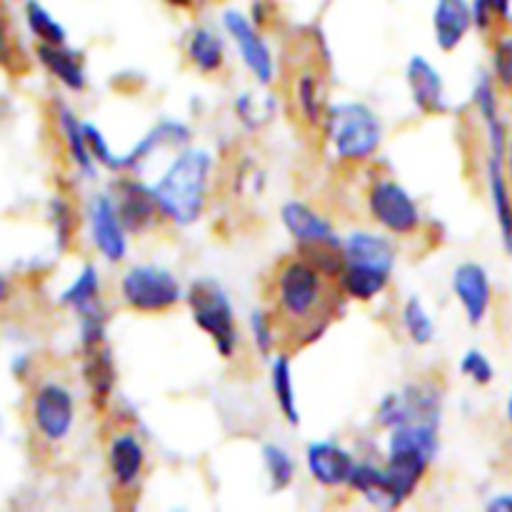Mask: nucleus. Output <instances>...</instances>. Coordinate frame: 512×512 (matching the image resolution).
<instances>
[{
    "mask_svg": "<svg viewBox=\"0 0 512 512\" xmlns=\"http://www.w3.org/2000/svg\"><path fill=\"white\" fill-rule=\"evenodd\" d=\"M275 308L288 323L300 328V343H315L333 320V300L328 275L320 273L308 258H288L275 278Z\"/></svg>",
    "mask_w": 512,
    "mask_h": 512,
    "instance_id": "obj_1",
    "label": "nucleus"
},
{
    "mask_svg": "<svg viewBox=\"0 0 512 512\" xmlns=\"http://www.w3.org/2000/svg\"><path fill=\"white\" fill-rule=\"evenodd\" d=\"M213 173V155L205 148L185 145L168 165L153 188L160 215L173 225L188 228L198 223L208 200V183Z\"/></svg>",
    "mask_w": 512,
    "mask_h": 512,
    "instance_id": "obj_2",
    "label": "nucleus"
},
{
    "mask_svg": "<svg viewBox=\"0 0 512 512\" xmlns=\"http://www.w3.org/2000/svg\"><path fill=\"white\" fill-rule=\"evenodd\" d=\"M440 453V425L410 423L390 430L385 455L388 510L400 508L415 495Z\"/></svg>",
    "mask_w": 512,
    "mask_h": 512,
    "instance_id": "obj_3",
    "label": "nucleus"
},
{
    "mask_svg": "<svg viewBox=\"0 0 512 512\" xmlns=\"http://www.w3.org/2000/svg\"><path fill=\"white\" fill-rule=\"evenodd\" d=\"M345 270L340 275V290L348 298L370 303L388 288L393 278L398 250L385 235L370 230H353L343 240Z\"/></svg>",
    "mask_w": 512,
    "mask_h": 512,
    "instance_id": "obj_4",
    "label": "nucleus"
},
{
    "mask_svg": "<svg viewBox=\"0 0 512 512\" xmlns=\"http://www.w3.org/2000/svg\"><path fill=\"white\" fill-rule=\"evenodd\" d=\"M323 123L333 153L345 163H365L383 145V120L370 105L358 100L328 105Z\"/></svg>",
    "mask_w": 512,
    "mask_h": 512,
    "instance_id": "obj_5",
    "label": "nucleus"
},
{
    "mask_svg": "<svg viewBox=\"0 0 512 512\" xmlns=\"http://www.w3.org/2000/svg\"><path fill=\"white\" fill-rule=\"evenodd\" d=\"M185 300H188L195 325L213 340L220 358H235L240 345V333L238 323H235L233 303H230L223 285L213 278H198L190 285Z\"/></svg>",
    "mask_w": 512,
    "mask_h": 512,
    "instance_id": "obj_6",
    "label": "nucleus"
},
{
    "mask_svg": "<svg viewBox=\"0 0 512 512\" xmlns=\"http://www.w3.org/2000/svg\"><path fill=\"white\" fill-rule=\"evenodd\" d=\"M123 303L135 313H165L185 298L180 280L163 265H133L120 278Z\"/></svg>",
    "mask_w": 512,
    "mask_h": 512,
    "instance_id": "obj_7",
    "label": "nucleus"
},
{
    "mask_svg": "<svg viewBox=\"0 0 512 512\" xmlns=\"http://www.w3.org/2000/svg\"><path fill=\"white\" fill-rule=\"evenodd\" d=\"M443 420V388L435 380L423 378L388 393L378 405V423L385 430L398 425L428 423L440 425Z\"/></svg>",
    "mask_w": 512,
    "mask_h": 512,
    "instance_id": "obj_8",
    "label": "nucleus"
},
{
    "mask_svg": "<svg viewBox=\"0 0 512 512\" xmlns=\"http://www.w3.org/2000/svg\"><path fill=\"white\" fill-rule=\"evenodd\" d=\"M33 430L48 445H60L75 428V395L58 380H43L35 385L28 403Z\"/></svg>",
    "mask_w": 512,
    "mask_h": 512,
    "instance_id": "obj_9",
    "label": "nucleus"
},
{
    "mask_svg": "<svg viewBox=\"0 0 512 512\" xmlns=\"http://www.w3.org/2000/svg\"><path fill=\"white\" fill-rule=\"evenodd\" d=\"M368 213L380 228L388 230L390 235H400V238L418 233L423 225V213L413 195L405 190V185L390 178L375 180L370 185Z\"/></svg>",
    "mask_w": 512,
    "mask_h": 512,
    "instance_id": "obj_10",
    "label": "nucleus"
},
{
    "mask_svg": "<svg viewBox=\"0 0 512 512\" xmlns=\"http://www.w3.org/2000/svg\"><path fill=\"white\" fill-rule=\"evenodd\" d=\"M88 225L98 253L108 263H120L128 253V228L120 218L113 195L95 193L88 200Z\"/></svg>",
    "mask_w": 512,
    "mask_h": 512,
    "instance_id": "obj_11",
    "label": "nucleus"
},
{
    "mask_svg": "<svg viewBox=\"0 0 512 512\" xmlns=\"http://www.w3.org/2000/svg\"><path fill=\"white\" fill-rule=\"evenodd\" d=\"M223 25L228 30L230 38L238 45V53L243 58V63L248 65V70L253 73V78L260 85H270L275 80V60L270 53L268 43L260 38L258 25L253 20L245 18L240 10H228L223 15Z\"/></svg>",
    "mask_w": 512,
    "mask_h": 512,
    "instance_id": "obj_12",
    "label": "nucleus"
},
{
    "mask_svg": "<svg viewBox=\"0 0 512 512\" xmlns=\"http://www.w3.org/2000/svg\"><path fill=\"white\" fill-rule=\"evenodd\" d=\"M453 293L458 298V303L463 305L465 320H468L473 328L485 323L490 313V305H493V283L488 278V270L480 263H460L453 270Z\"/></svg>",
    "mask_w": 512,
    "mask_h": 512,
    "instance_id": "obj_13",
    "label": "nucleus"
},
{
    "mask_svg": "<svg viewBox=\"0 0 512 512\" xmlns=\"http://www.w3.org/2000/svg\"><path fill=\"white\" fill-rule=\"evenodd\" d=\"M355 463L358 460L350 455V450L335 443V440H313L305 450V465H308L310 478L323 485V488H343V485H348Z\"/></svg>",
    "mask_w": 512,
    "mask_h": 512,
    "instance_id": "obj_14",
    "label": "nucleus"
},
{
    "mask_svg": "<svg viewBox=\"0 0 512 512\" xmlns=\"http://www.w3.org/2000/svg\"><path fill=\"white\" fill-rule=\"evenodd\" d=\"M408 78L410 98L415 108L425 115H440L448 110V98H445V80L433 63L425 55H413L405 68Z\"/></svg>",
    "mask_w": 512,
    "mask_h": 512,
    "instance_id": "obj_15",
    "label": "nucleus"
},
{
    "mask_svg": "<svg viewBox=\"0 0 512 512\" xmlns=\"http://www.w3.org/2000/svg\"><path fill=\"white\" fill-rule=\"evenodd\" d=\"M145 445L140 438L128 430H120L108 443V468L115 485L120 490H130L140 483V475L145 470Z\"/></svg>",
    "mask_w": 512,
    "mask_h": 512,
    "instance_id": "obj_16",
    "label": "nucleus"
},
{
    "mask_svg": "<svg viewBox=\"0 0 512 512\" xmlns=\"http://www.w3.org/2000/svg\"><path fill=\"white\" fill-rule=\"evenodd\" d=\"M280 220H283L285 230H288L290 238L300 248L338 240L333 223L325 215H320L315 208H310L308 203H300V200H288L283 205V210H280Z\"/></svg>",
    "mask_w": 512,
    "mask_h": 512,
    "instance_id": "obj_17",
    "label": "nucleus"
},
{
    "mask_svg": "<svg viewBox=\"0 0 512 512\" xmlns=\"http://www.w3.org/2000/svg\"><path fill=\"white\" fill-rule=\"evenodd\" d=\"M115 203H118V213L123 218L128 233H143L160 215L153 188L140 183V180H120Z\"/></svg>",
    "mask_w": 512,
    "mask_h": 512,
    "instance_id": "obj_18",
    "label": "nucleus"
},
{
    "mask_svg": "<svg viewBox=\"0 0 512 512\" xmlns=\"http://www.w3.org/2000/svg\"><path fill=\"white\" fill-rule=\"evenodd\" d=\"M473 3L468 0H435L433 30L443 53H453L473 28Z\"/></svg>",
    "mask_w": 512,
    "mask_h": 512,
    "instance_id": "obj_19",
    "label": "nucleus"
},
{
    "mask_svg": "<svg viewBox=\"0 0 512 512\" xmlns=\"http://www.w3.org/2000/svg\"><path fill=\"white\" fill-rule=\"evenodd\" d=\"M38 60L60 85H65L73 93H80L85 90V65L80 60L78 50L70 48L68 43L65 45H50V43H40L38 45Z\"/></svg>",
    "mask_w": 512,
    "mask_h": 512,
    "instance_id": "obj_20",
    "label": "nucleus"
},
{
    "mask_svg": "<svg viewBox=\"0 0 512 512\" xmlns=\"http://www.w3.org/2000/svg\"><path fill=\"white\" fill-rule=\"evenodd\" d=\"M190 143V128L178 120H163V123L155 125L153 130H148L140 143H135L128 153L123 155V170H138L155 150H160L163 145H178L185 148Z\"/></svg>",
    "mask_w": 512,
    "mask_h": 512,
    "instance_id": "obj_21",
    "label": "nucleus"
},
{
    "mask_svg": "<svg viewBox=\"0 0 512 512\" xmlns=\"http://www.w3.org/2000/svg\"><path fill=\"white\" fill-rule=\"evenodd\" d=\"M488 188L490 200H493L495 220H498L500 238H503L505 250L512 255V195H510V178L505 170V160L488 158Z\"/></svg>",
    "mask_w": 512,
    "mask_h": 512,
    "instance_id": "obj_22",
    "label": "nucleus"
},
{
    "mask_svg": "<svg viewBox=\"0 0 512 512\" xmlns=\"http://www.w3.org/2000/svg\"><path fill=\"white\" fill-rule=\"evenodd\" d=\"M270 388H273V398L275 403H278L280 415H283L290 425H300L298 393H295L290 355H273V363H270Z\"/></svg>",
    "mask_w": 512,
    "mask_h": 512,
    "instance_id": "obj_23",
    "label": "nucleus"
},
{
    "mask_svg": "<svg viewBox=\"0 0 512 512\" xmlns=\"http://www.w3.org/2000/svg\"><path fill=\"white\" fill-rule=\"evenodd\" d=\"M58 128L63 133L65 145H68V155L75 165H78L80 173L85 178H93L95 175V158L90 153L88 135H85V120L75 118L73 110H68L65 105H60L58 110Z\"/></svg>",
    "mask_w": 512,
    "mask_h": 512,
    "instance_id": "obj_24",
    "label": "nucleus"
},
{
    "mask_svg": "<svg viewBox=\"0 0 512 512\" xmlns=\"http://www.w3.org/2000/svg\"><path fill=\"white\" fill-rule=\"evenodd\" d=\"M353 493L363 495L370 505L380 510H388V483H385V465L370 463V460H358L350 473L348 485Z\"/></svg>",
    "mask_w": 512,
    "mask_h": 512,
    "instance_id": "obj_25",
    "label": "nucleus"
},
{
    "mask_svg": "<svg viewBox=\"0 0 512 512\" xmlns=\"http://www.w3.org/2000/svg\"><path fill=\"white\" fill-rule=\"evenodd\" d=\"M85 380H88L90 393H93L95 398V405L103 408V405L108 403L110 395H113V388H115V363L108 345L85 353Z\"/></svg>",
    "mask_w": 512,
    "mask_h": 512,
    "instance_id": "obj_26",
    "label": "nucleus"
},
{
    "mask_svg": "<svg viewBox=\"0 0 512 512\" xmlns=\"http://www.w3.org/2000/svg\"><path fill=\"white\" fill-rule=\"evenodd\" d=\"M188 58L200 73H218L225 63V45L213 30L195 28L188 38Z\"/></svg>",
    "mask_w": 512,
    "mask_h": 512,
    "instance_id": "obj_27",
    "label": "nucleus"
},
{
    "mask_svg": "<svg viewBox=\"0 0 512 512\" xmlns=\"http://www.w3.org/2000/svg\"><path fill=\"white\" fill-rule=\"evenodd\" d=\"M100 290H103V280H100L98 268L93 263H88L83 265L78 278L60 293V305L75 310V313H83V310L100 303Z\"/></svg>",
    "mask_w": 512,
    "mask_h": 512,
    "instance_id": "obj_28",
    "label": "nucleus"
},
{
    "mask_svg": "<svg viewBox=\"0 0 512 512\" xmlns=\"http://www.w3.org/2000/svg\"><path fill=\"white\" fill-rule=\"evenodd\" d=\"M23 13H25V23H28L30 33H33L40 43H50V45L68 43V30L63 28V23H58V20L50 15V10L45 8L40 0H28Z\"/></svg>",
    "mask_w": 512,
    "mask_h": 512,
    "instance_id": "obj_29",
    "label": "nucleus"
},
{
    "mask_svg": "<svg viewBox=\"0 0 512 512\" xmlns=\"http://www.w3.org/2000/svg\"><path fill=\"white\" fill-rule=\"evenodd\" d=\"M400 318H403V328L408 333L410 343L415 345H430L435 340V323L430 318V313L425 310L423 300L418 295H410L405 300L403 310H400Z\"/></svg>",
    "mask_w": 512,
    "mask_h": 512,
    "instance_id": "obj_30",
    "label": "nucleus"
},
{
    "mask_svg": "<svg viewBox=\"0 0 512 512\" xmlns=\"http://www.w3.org/2000/svg\"><path fill=\"white\" fill-rule=\"evenodd\" d=\"M260 455H263V465H265V473H268L270 480V488L278 493V490L290 488V483L295 480V460L283 445H275V443H265L260 448Z\"/></svg>",
    "mask_w": 512,
    "mask_h": 512,
    "instance_id": "obj_31",
    "label": "nucleus"
},
{
    "mask_svg": "<svg viewBox=\"0 0 512 512\" xmlns=\"http://www.w3.org/2000/svg\"><path fill=\"white\" fill-rule=\"evenodd\" d=\"M295 100H298L300 115L308 120L310 125H318L320 118H325L323 108V90H320V80L313 73H303L295 83Z\"/></svg>",
    "mask_w": 512,
    "mask_h": 512,
    "instance_id": "obj_32",
    "label": "nucleus"
},
{
    "mask_svg": "<svg viewBox=\"0 0 512 512\" xmlns=\"http://www.w3.org/2000/svg\"><path fill=\"white\" fill-rule=\"evenodd\" d=\"M48 218L55 233V248H58V253H65V250L70 248V243H73L75 235L73 205H70L63 195H55L48 203Z\"/></svg>",
    "mask_w": 512,
    "mask_h": 512,
    "instance_id": "obj_33",
    "label": "nucleus"
},
{
    "mask_svg": "<svg viewBox=\"0 0 512 512\" xmlns=\"http://www.w3.org/2000/svg\"><path fill=\"white\" fill-rule=\"evenodd\" d=\"M80 318V345L83 353H90L95 348L105 345V328H108V318H105L103 303L93 305V308L78 313Z\"/></svg>",
    "mask_w": 512,
    "mask_h": 512,
    "instance_id": "obj_34",
    "label": "nucleus"
},
{
    "mask_svg": "<svg viewBox=\"0 0 512 512\" xmlns=\"http://www.w3.org/2000/svg\"><path fill=\"white\" fill-rule=\"evenodd\" d=\"M473 103L478 108V113L483 115L485 123H495L500 120V100H498V83H495L493 75L480 73L475 80L473 88Z\"/></svg>",
    "mask_w": 512,
    "mask_h": 512,
    "instance_id": "obj_35",
    "label": "nucleus"
},
{
    "mask_svg": "<svg viewBox=\"0 0 512 512\" xmlns=\"http://www.w3.org/2000/svg\"><path fill=\"white\" fill-rule=\"evenodd\" d=\"M248 328L250 335H253V345L258 350L260 358H270L275 350V328H273V318L265 310H253L248 318Z\"/></svg>",
    "mask_w": 512,
    "mask_h": 512,
    "instance_id": "obj_36",
    "label": "nucleus"
},
{
    "mask_svg": "<svg viewBox=\"0 0 512 512\" xmlns=\"http://www.w3.org/2000/svg\"><path fill=\"white\" fill-rule=\"evenodd\" d=\"M85 135H88V145H90V153H93L95 163L103 165L105 170L120 173V170H123V155H118L113 148H110L108 140H105V135L100 133L98 125L85 123Z\"/></svg>",
    "mask_w": 512,
    "mask_h": 512,
    "instance_id": "obj_37",
    "label": "nucleus"
},
{
    "mask_svg": "<svg viewBox=\"0 0 512 512\" xmlns=\"http://www.w3.org/2000/svg\"><path fill=\"white\" fill-rule=\"evenodd\" d=\"M460 373L465 375L468 380H473L475 385H490L495 378V368L493 363H490V358L485 353H480L478 348H470L468 353L463 355V360H460Z\"/></svg>",
    "mask_w": 512,
    "mask_h": 512,
    "instance_id": "obj_38",
    "label": "nucleus"
},
{
    "mask_svg": "<svg viewBox=\"0 0 512 512\" xmlns=\"http://www.w3.org/2000/svg\"><path fill=\"white\" fill-rule=\"evenodd\" d=\"M493 78L503 90H512V33L500 35L495 40Z\"/></svg>",
    "mask_w": 512,
    "mask_h": 512,
    "instance_id": "obj_39",
    "label": "nucleus"
},
{
    "mask_svg": "<svg viewBox=\"0 0 512 512\" xmlns=\"http://www.w3.org/2000/svg\"><path fill=\"white\" fill-rule=\"evenodd\" d=\"M480 3L488 5V10L498 20H508L510 18V0H480Z\"/></svg>",
    "mask_w": 512,
    "mask_h": 512,
    "instance_id": "obj_40",
    "label": "nucleus"
},
{
    "mask_svg": "<svg viewBox=\"0 0 512 512\" xmlns=\"http://www.w3.org/2000/svg\"><path fill=\"white\" fill-rule=\"evenodd\" d=\"M488 512H512V495H495L488 505H485Z\"/></svg>",
    "mask_w": 512,
    "mask_h": 512,
    "instance_id": "obj_41",
    "label": "nucleus"
},
{
    "mask_svg": "<svg viewBox=\"0 0 512 512\" xmlns=\"http://www.w3.org/2000/svg\"><path fill=\"white\" fill-rule=\"evenodd\" d=\"M253 10H255L253 23H255V25H263V23H265V5H263V3H255Z\"/></svg>",
    "mask_w": 512,
    "mask_h": 512,
    "instance_id": "obj_42",
    "label": "nucleus"
},
{
    "mask_svg": "<svg viewBox=\"0 0 512 512\" xmlns=\"http://www.w3.org/2000/svg\"><path fill=\"white\" fill-rule=\"evenodd\" d=\"M505 170H508V178L512 183V138L508 140V153H505Z\"/></svg>",
    "mask_w": 512,
    "mask_h": 512,
    "instance_id": "obj_43",
    "label": "nucleus"
},
{
    "mask_svg": "<svg viewBox=\"0 0 512 512\" xmlns=\"http://www.w3.org/2000/svg\"><path fill=\"white\" fill-rule=\"evenodd\" d=\"M165 3H170L173 5V8H190V5H193V0H165Z\"/></svg>",
    "mask_w": 512,
    "mask_h": 512,
    "instance_id": "obj_44",
    "label": "nucleus"
},
{
    "mask_svg": "<svg viewBox=\"0 0 512 512\" xmlns=\"http://www.w3.org/2000/svg\"><path fill=\"white\" fill-rule=\"evenodd\" d=\"M508 423H510V428H512V393H510V398H508Z\"/></svg>",
    "mask_w": 512,
    "mask_h": 512,
    "instance_id": "obj_45",
    "label": "nucleus"
}]
</instances>
